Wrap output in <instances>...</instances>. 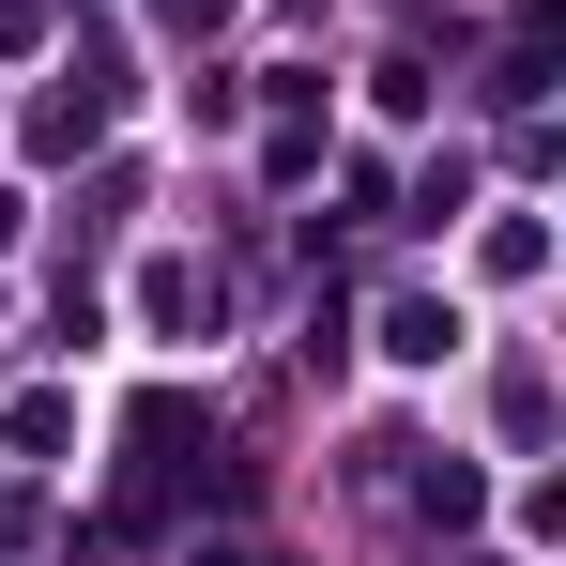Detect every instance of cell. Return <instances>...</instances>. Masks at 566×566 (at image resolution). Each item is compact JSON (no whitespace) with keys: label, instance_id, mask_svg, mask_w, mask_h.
I'll return each mask as SVG.
<instances>
[{"label":"cell","instance_id":"obj_1","mask_svg":"<svg viewBox=\"0 0 566 566\" xmlns=\"http://www.w3.org/2000/svg\"><path fill=\"white\" fill-rule=\"evenodd\" d=\"M382 353H398V368H429V353H444V306H413V291H398V306H382Z\"/></svg>","mask_w":566,"mask_h":566}]
</instances>
